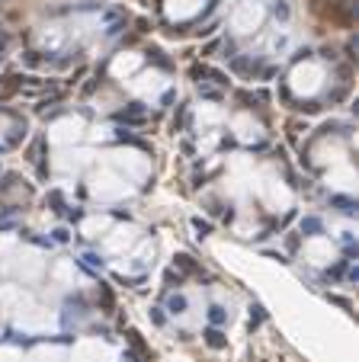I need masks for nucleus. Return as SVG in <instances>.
I'll list each match as a JSON object with an SVG mask.
<instances>
[{
	"instance_id": "nucleus-1",
	"label": "nucleus",
	"mask_w": 359,
	"mask_h": 362,
	"mask_svg": "<svg viewBox=\"0 0 359 362\" xmlns=\"http://www.w3.org/2000/svg\"><path fill=\"white\" fill-rule=\"evenodd\" d=\"M314 10H318L321 16H327L331 23L353 26V4L350 0H314Z\"/></svg>"
},
{
	"instance_id": "nucleus-2",
	"label": "nucleus",
	"mask_w": 359,
	"mask_h": 362,
	"mask_svg": "<svg viewBox=\"0 0 359 362\" xmlns=\"http://www.w3.org/2000/svg\"><path fill=\"white\" fill-rule=\"evenodd\" d=\"M20 81H23V77H4V83H0V100L13 96L16 90H20Z\"/></svg>"
},
{
	"instance_id": "nucleus-3",
	"label": "nucleus",
	"mask_w": 359,
	"mask_h": 362,
	"mask_svg": "<svg viewBox=\"0 0 359 362\" xmlns=\"http://www.w3.org/2000/svg\"><path fill=\"white\" fill-rule=\"evenodd\" d=\"M205 340H209V346H215V349L224 346V337L218 334V330H209V334H205Z\"/></svg>"
}]
</instances>
